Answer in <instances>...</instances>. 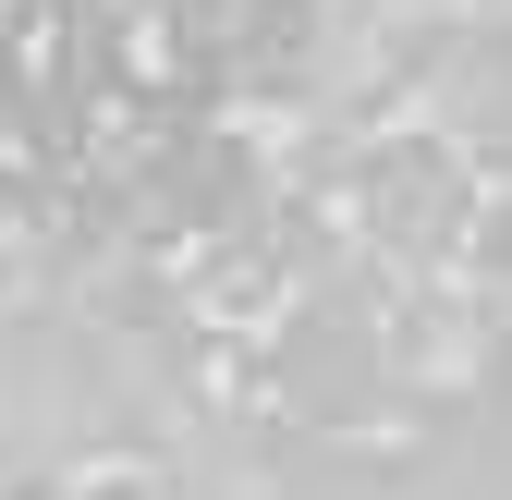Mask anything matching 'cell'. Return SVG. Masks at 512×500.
Here are the masks:
<instances>
[{
  "mask_svg": "<svg viewBox=\"0 0 512 500\" xmlns=\"http://www.w3.org/2000/svg\"><path fill=\"white\" fill-rule=\"evenodd\" d=\"M476 257H488V281H512V196L476 220Z\"/></svg>",
  "mask_w": 512,
  "mask_h": 500,
  "instance_id": "obj_2",
  "label": "cell"
},
{
  "mask_svg": "<svg viewBox=\"0 0 512 500\" xmlns=\"http://www.w3.org/2000/svg\"><path fill=\"white\" fill-rule=\"evenodd\" d=\"M354 220H366V244H378L391 269H439L452 244H476V159H464L452 135H391V147H366Z\"/></svg>",
  "mask_w": 512,
  "mask_h": 500,
  "instance_id": "obj_1",
  "label": "cell"
}]
</instances>
